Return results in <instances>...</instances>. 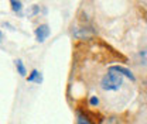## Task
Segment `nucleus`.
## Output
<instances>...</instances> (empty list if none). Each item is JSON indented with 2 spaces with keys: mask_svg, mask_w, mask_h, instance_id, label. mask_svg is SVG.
Listing matches in <instances>:
<instances>
[{
  "mask_svg": "<svg viewBox=\"0 0 147 124\" xmlns=\"http://www.w3.org/2000/svg\"><path fill=\"white\" fill-rule=\"evenodd\" d=\"M10 4H11V9H13L14 11H17V13H20L21 9H23V3H21V1H17V0H11Z\"/></svg>",
  "mask_w": 147,
  "mask_h": 124,
  "instance_id": "0eeeda50",
  "label": "nucleus"
},
{
  "mask_svg": "<svg viewBox=\"0 0 147 124\" xmlns=\"http://www.w3.org/2000/svg\"><path fill=\"white\" fill-rule=\"evenodd\" d=\"M27 80H28V82H41V75H40V72L37 71V69H33L31 73L27 76Z\"/></svg>",
  "mask_w": 147,
  "mask_h": 124,
  "instance_id": "39448f33",
  "label": "nucleus"
},
{
  "mask_svg": "<svg viewBox=\"0 0 147 124\" xmlns=\"http://www.w3.org/2000/svg\"><path fill=\"white\" fill-rule=\"evenodd\" d=\"M50 27L47 25V24H42V25H38L36 28V38L38 42H44L48 36H50Z\"/></svg>",
  "mask_w": 147,
  "mask_h": 124,
  "instance_id": "f03ea898",
  "label": "nucleus"
},
{
  "mask_svg": "<svg viewBox=\"0 0 147 124\" xmlns=\"http://www.w3.org/2000/svg\"><path fill=\"white\" fill-rule=\"evenodd\" d=\"M110 71H115L117 72L119 75H122V76H126V78H129L130 80H136V78H134V75L131 73V71H129L127 68H125V66H120V65H115V66H110L109 68Z\"/></svg>",
  "mask_w": 147,
  "mask_h": 124,
  "instance_id": "7ed1b4c3",
  "label": "nucleus"
},
{
  "mask_svg": "<svg viewBox=\"0 0 147 124\" xmlns=\"http://www.w3.org/2000/svg\"><path fill=\"white\" fill-rule=\"evenodd\" d=\"M1 38H3V34H1V31H0V41H1Z\"/></svg>",
  "mask_w": 147,
  "mask_h": 124,
  "instance_id": "1a4fd4ad",
  "label": "nucleus"
},
{
  "mask_svg": "<svg viewBox=\"0 0 147 124\" xmlns=\"http://www.w3.org/2000/svg\"><path fill=\"white\" fill-rule=\"evenodd\" d=\"M76 124H93L92 120L89 119V116L86 113L78 111V117H76Z\"/></svg>",
  "mask_w": 147,
  "mask_h": 124,
  "instance_id": "20e7f679",
  "label": "nucleus"
},
{
  "mask_svg": "<svg viewBox=\"0 0 147 124\" xmlns=\"http://www.w3.org/2000/svg\"><path fill=\"white\" fill-rule=\"evenodd\" d=\"M89 103H91V106H98V105H99V99H98L96 96H92Z\"/></svg>",
  "mask_w": 147,
  "mask_h": 124,
  "instance_id": "6e6552de",
  "label": "nucleus"
},
{
  "mask_svg": "<svg viewBox=\"0 0 147 124\" xmlns=\"http://www.w3.org/2000/svg\"><path fill=\"white\" fill-rule=\"evenodd\" d=\"M122 83H123V76L110 69L100 80V86L103 90H119Z\"/></svg>",
  "mask_w": 147,
  "mask_h": 124,
  "instance_id": "f257e3e1",
  "label": "nucleus"
},
{
  "mask_svg": "<svg viewBox=\"0 0 147 124\" xmlns=\"http://www.w3.org/2000/svg\"><path fill=\"white\" fill-rule=\"evenodd\" d=\"M14 65H16V68H17L18 73H20L21 76H26L27 71H26V66H24L23 61H21V59H16V61H14Z\"/></svg>",
  "mask_w": 147,
  "mask_h": 124,
  "instance_id": "423d86ee",
  "label": "nucleus"
}]
</instances>
